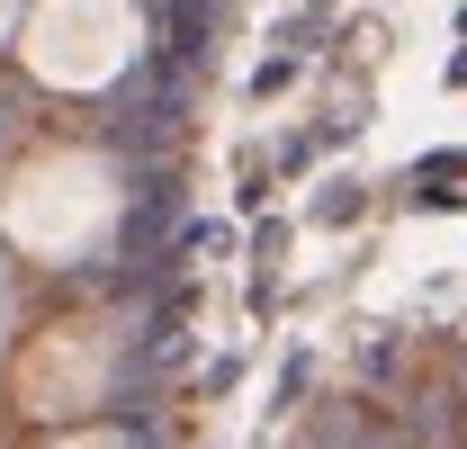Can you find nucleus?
Listing matches in <instances>:
<instances>
[{"instance_id":"f257e3e1","label":"nucleus","mask_w":467,"mask_h":449,"mask_svg":"<svg viewBox=\"0 0 467 449\" xmlns=\"http://www.w3.org/2000/svg\"><path fill=\"white\" fill-rule=\"evenodd\" d=\"M126 46H135V18L117 0H46V18H36V63L55 81H109Z\"/></svg>"},{"instance_id":"f03ea898","label":"nucleus","mask_w":467,"mask_h":449,"mask_svg":"<svg viewBox=\"0 0 467 449\" xmlns=\"http://www.w3.org/2000/svg\"><path fill=\"white\" fill-rule=\"evenodd\" d=\"M81 449H117V441H81Z\"/></svg>"}]
</instances>
